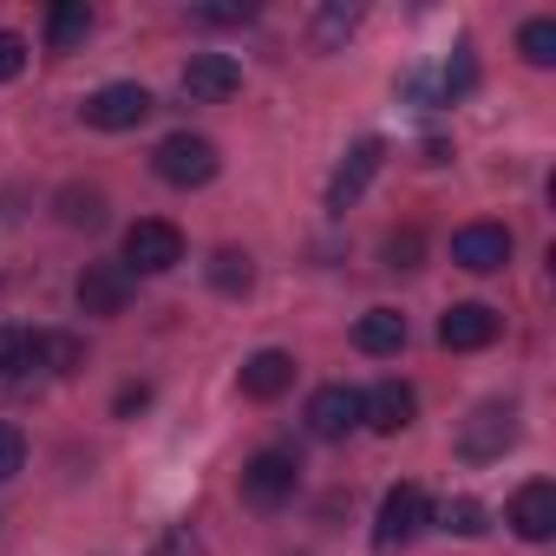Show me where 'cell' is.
Segmentation results:
<instances>
[{"label":"cell","mask_w":556,"mask_h":556,"mask_svg":"<svg viewBox=\"0 0 556 556\" xmlns=\"http://www.w3.org/2000/svg\"><path fill=\"white\" fill-rule=\"evenodd\" d=\"M151 170H157L170 190H197V184H210V177L223 170V157H216V144H210L203 131H170V138L151 151Z\"/></svg>","instance_id":"1"},{"label":"cell","mask_w":556,"mask_h":556,"mask_svg":"<svg viewBox=\"0 0 556 556\" xmlns=\"http://www.w3.org/2000/svg\"><path fill=\"white\" fill-rule=\"evenodd\" d=\"M184 262V229L177 223H164V216H138L131 229H125V275H164V268H177Z\"/></svg>","instance_id":"2"},{"label":"cell","mask_w":556,"mask_h":556,"mask_svg":"<svg viewBox=\"0 0 556 556\" xmlns=\"http://www.w3.org/2000/svg\"><path fill=\"white\" fill-rule=\"evenodd\" d=\"M295 484H302V465H295V452H282V445H268V452H255V458L242 465V497H249L255 510H282V504L295 497Z\"/></svg>","instance_id":"3"},{"label":"cell","mask_w":556,"mask_h":556,"mask_svg":"<svg viewBox=\"0 0 556 556\" xmlns=\"http://www.w3.org/2000/svg\"><path fill=\"white\" fill-rule=\"evenodd\" d=\"M151 112H157V99H151L138 79H112V86H99V92L86 99V125H92V131H138Z\"/></svg>","instance_id":"4"},{"label":"cell","mask_w":556,"mask_h":556,"mask_svg":"<svg viewBox=\"0 0 556 556\" xmlns=\"http://www.w3.org/2000/svg\"><path fill=\"white\" fill-rule=\"evenodd\" d=\"M426 523H432V504H426V491H419V484H393V491L380 497L374 543H380V549H400V543H413Z\"/></svg>","instance_id":"5"},{"label":"cell","mask_w":556,"mask_h":556,"mask_svg":"<svg viewBox=\"0 0 556 556\" xmlns=\"http://www.w3.org/2000/svg\"><path fill=\"white\" fill-rule=\"evenodd\" d=\"M497 328H504L497 308H484V302H452V308L439 315V348H452V354H478V348L497 341Z\"/></svg>","instance_id":"6"},{"label":"cell","mask_w":556,"mask_h":556,"mask_svg":"<svg viewBox=\"0 0 556 556\" xmlns=\"http://www.w3.org/2000/svg\"><path fill=\"white\" fill-rule=\"evenodd\" d=\"M452 262L471 268V275H497V268L510 262V229H504V223H465V229L452 236Z\"/></svg>","instance_id":"7"},{"label":"cell","mask_w":556,"mask_h":556,"mask_svg":"<svg viewBox=\"0 0 556 556\" xmlns=\"http://www.w3.org/2000/svg\"><path fill=\"white\" fill-rule=\"evenodd\" d=\"M184 92H190L197 105H223V99L242 92V66H236L229 53H190V66H184Z\"/></svg>","instance_id":"8"},{"label":"cell","mask_w":556,"mask_h":556,"mask_svg":"<svg viewBox=\"0 0 556 556\" xmlns=\"http://www.w3.org/2000/svg\"><path fill=\"white\" fill-rule=\"evenodd\" d=\"M510 530L523 543H549L556 536V484L549 478H530L517 497H510Z\"/></svg>","instance_id":"9"},{"label":"cell","mask_w":556,"mask_h":556,"mask_svg":"<svg viewBox=\"0 0 556 556\" xmlns=\"http://www.w3.org/2000/svg\"><path fill=\"white\" fill-rule=\"evenodd\" d=\"M413 413H419V393L406 380H380L374 393H361V426H374V432H406Z\"/></svg>","instance_id":"10"},{"label":"cell","mask_w":556,"mask_h":556,"mask_svg":"<svg viewBox=\"0 0 556 556\" xmlns=\"http://www.w3.org/2000/svg\"><path fill=\"white\" fill-rule=\"evenodd\" d=\"M510 439H517V413L491 400V406H478V413L465 419V432H458V452H465V458H497Z\"/></svg>","instance_id":"11"},{"label":"cell","mask_w":556,"mask_h":556,"mask_svg":"<svg viewBox=\"0 0 556 556\" xmlns=\"http://www.w3.org/2000/svg\"><path fill=\"white\" fill-rule=\"evenodd\" d=\"M125 302H131V275L118 268V262H92L86 275H79V308L86 315H125Z\"/></svg>","instance_id":"12"},{"label":"cell","mask_w":556,"mask_h":556,"mask_svg":"<svg viewBox=\"0 0 556 556\" xmlns=\"http://www.w3.org/2000/svg\"><path fill=\"white\" fill-rule=\"evenodd\" d=\"M302 419H308L315 439H348V432L361 426V393H354V387H321Z\"/></svg>","instance_id":"13"},{"label":"cell","mask_w":556,"mask_h":556,"mask_svg":"<svg viewBox=\"0 0 556 556\" xmlns=\"http://www.w3.org/2000/svg\"><path fill=\"white\" fill-rule=\"evenodd\" d=\"M289 387H295V354L262 348V354L242 361V393H249V400H282Z\"/></svg>","instance_id":"14"},{"label":"cell","mask_w":556,"mask_h":556,"mask_svg":"<svg viewBox=\"0 0 556 556\" xmlns=\"http://www.w3.org/2000/svg\"><path fill=\"white\" fill-rule=\"evenodd\" d=\"M380 157H387V151H380V138H361V144H354V151L341 157V170H334V184H328V210H348V203H354V197H361V190L374 184V170H380Z\"/></svg>","instance_id":"15"},{"label":"cell","mask_w":556,"mask_h":556,"mask_svg":"<svg viewBox=\"0 0 556 556\" xmlns=\"http://www.w3.org/2000/svg\"><path fill=\"white\" fill-rule=\"evenodd\" d=\"M354 348L374 354V361H393V354L406 348V315H400V308H367V315L354 321Z\"/></svg>","instance_id":"16"},{"label":"cell","mask_w":556,"mask_h":556,"mask_svg":"<svg viewBox=\"0 0 556 556\" xmlns=\"http://www.w3.org/2000/svg\"><path fill=\"white\" fill-rule=\"evenodd\" d=\"M86 34H92V8H86V0H60V8L47 14V47L53 53H79Z\"/></svg>","instance_id":"17"},{"label":"cell","mask_w":556,"mask_h":556,"mask_svg":"<svg viewBox=\"0 0 556 556\" xmlns=\"http://www.w3.org/2000/svg\"><path fill=\"white\" fill-rule=\"evenodd\" d=\"M40 367V334L34 328H0V380H21Z\"/></svg>","instance_id":"18"},{"label":"cell","mask_w":556,"mask_h":556,"mask_svg":"<svg viewBox=\"0 0 556 556\" xmlns=\"http://www.w3.org/2000/svg\"><path fill=\"white\" fill-rule=\"evenodd\" d=\"M60 223H66V229H99V223H105V190L66 184V190H60Z\"/></svg>","instance_id":"19"},{"label":"cell","mask_w":556,"mask_h":556,"mask_svg":"<svg viewBox=\"0 0 556 556\" xmlns=\"http://www.w3.org/2000/svg\"><path fill=\"white\" fill-rule=\"evenodd\" d=\"M249 282H255V262L242 249H216L210 255V289L216 295H249Z\"/></svg>","instance_id":"20"},{"label":"cell","mask_w":556,"mask_h":556,"mask_svg":"<svg viewBox=\"0 0 556 556\" xmlns=\"http://www.w3.org/2000/svg\"><path fill=\"white\" fill-rule=\"evenodd\" d=\"M517 53H523L530 66H556V21H523Z\"/></svg>","instance_id":"21"},{"label":"cell","mask_w":556,"mask_h":556,"mask_svg":"<svg viewBox=\"0 0 556 556\" xmlns=\"http://www.w3.org/2000/svg\"><path fill=\"white\" fill-rule=\"evenodd\" d=\"M40 367L47 374H79L86 367V348L73 334H40Z\"/></svg>","instance_id":"22"},{"label":"cell","mask_w":556,"mask_h":556,"mask_svg":"<svg viewBox=\"0 0 556 556\" xmlns=\"http://www.w3.org/2000/svg\"><path fill=\"white\" fill-rule=\"evenodd\" d=\"M21 465H27V432L0 419V484H8V478H14Z\"/></svg>","instance_id":"23"},{"label":"cell","mask_w":556,"mask_h":556,"mask_svg":"<svg viewBox=\"0 0 556 556\" xmlns=\"http://www.w3.org/2000/svg\"><path fill=\"white\" fill-rule=\"evenodd\" d=\"M354 21H361L354 8H321V14H315V40H321V47H334V40H348V34H354Z\"/></svg>","instance_id":"24"},{"label":"cell","mask_w":556,"mask_h":556,"mask_svg":"<svg viewBox=\"0 0 556 556\" xmlns=\"http://www.w3.org/2000/svg\"><path fill=\"white\" fill-rule=\"evenodd\" d=\"M445 530L478 536V530H484V504H478V497H452V504H445Z\"/></svg>","instance_id":"25"},{"label":"cell","mask_w":556,"mask_h":556,"mask_svg":"<svg viewBox=\"0 0 556 556\" xmlns=\"http://www.w3.org/2000/svg\"><path fill=\"white\" fill-rule=\"evenodd\" d=\"M21 73H27V40L0 27V86H8V79H21Z\"/></svg>","instance_id":"26"},{"label":"cell","mask_w":556,"mask_h":556,"mask_svg":"<svg viewBox=\"0 0 556 556\" xmlns=\"http://www.w3.org/2000/svg\"><path fill=\"white\" fill-rule=\"evenodd\" d=\"M387 268H419V229H393L387 236Z\"/></svg>","instance_id":"27"},{"label":"cell","mask_w":556,"mask_h":556,"mask_svg":"<svg viewBox=\"0 0 556 556\" xmlns=\"http://www.w3.org/2000/svg\"><path fill=\"white\" fill-rule=\"evenodd\" d=\"M151 556H203V543H197V536L177 523V530H164V536L151 543Z\"/></svg>","instance_id":"28"},{"label":"cell","mask_w":556,"mask_h":556,"mask_svg":"<svg viewBox=\"0 0 556 556\" xmlns=\"http://www.w3.org/2000/svg\"><path fill=\"white\" fill-rule=\"evenodd\" d=\"M144 400H151V387H125V393H118V413H138Z\"/></svg>","instance_id":"29"}]
</instances>
